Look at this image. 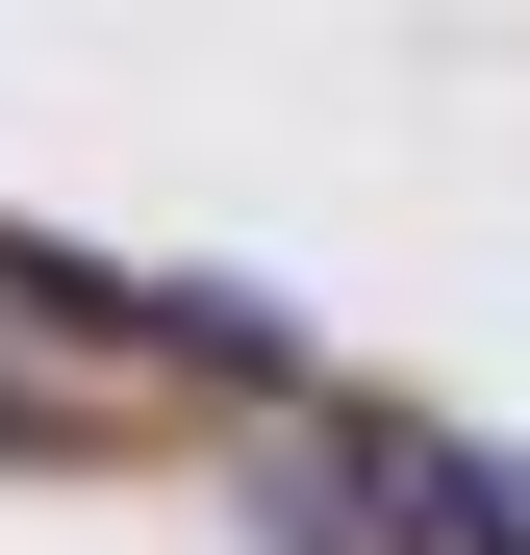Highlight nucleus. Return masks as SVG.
Returning a JSON list of instances; mask_svg holds the SVG:
<instances>
[{
  "label": "nucleus",
  "instance_id": "nucleus-2",
  "mask_svg": "<svg viewBox=\"0 0 530 555\" xmlns=\"http://www.w3.org/2000/svg\"><path fill=\"white\" fill-rule=\"evenodd\" d=\"M0 454H102V404H51V379H0Z\"/></svg>",
  "mask_w": 530,
  "mask_h": 555
},
{
  "label": "nucleus",
  "instance_id": "nucleus-1",
  "mask_svg": "<svg viewBox=\"0 0 530 555\" xmlns=\"http://www.w3.org/2000/svg\"><path fill=\"white\" fill-rule=\"evenodd\" d=\"M0 328H51V353H152V328H177V278H127V253H51V228H0Z\"/></svg>",
  "mask_w": 530,
  "mask_h": 555
}]
</instances>
